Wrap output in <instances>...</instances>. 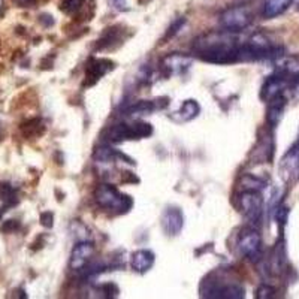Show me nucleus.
I'll list each match as a JSON object with an SVG mask.
<instances>
[{"instance_id": "nucleus-1", "label": "nucleus", "mask_w": 299, "mask_h": 299, "mask_svg": "<svg viewBox=\"0 0 299 299\" xmlns=\"http://www.w3.org/2000/svg\"><path fill=\"white\" fill-rule=\"evenodd\" d=\"M195 50L203 62L214 65H230L241 62V45L229 35L211 33L198 39Z\"/></svg>"}, {"instance_id": "nucleus-2", "label": "nucleus", "mask_w": 299, "mask_h": 299, "mask_svg": "<svg viewBox=\"0 0 299 299\" xmlns=\"http://www.w3.org/2000/svg\"><path fill=\"white\" fill-rule=\"evenodd\" d=\"M200 293L203 298L214 299H241L245 296L244 286L236 281H226L223 278H217L215 274H211L205 278L200 287Z\"/></svg>"}, {"instance_id": "nucleus-3", "label": "nucleus", "mask_w": 299, "mask_h": 299, "mask_svg": "<svg viewBox=\"0 0 299 299\" xmlns=\"http://www.w3.org/2000/svg\"><path fill=\"white\" fill-rule=\"evenodd\" d=\"M283 53L281 47L272 45L271 41L263 33L253 35L245 44L241 45V60H265V59H277Z\"/></svg>"}, {"instance_id": "nucleus-4", "label": "nucleus", "mask_w": 299, "mask_h": 299, "mask_svg": "<svg viewBox=\"0 0 299 299\" xmlns=\"http://www.w3.org/2000/svg\"><path fill=\"white\" fill-rule=\"evenodd\" d=\"M95 199L102 208L115 214H126L133 206L132 198L120 193L118 189L111 184H100L95 190Z\"/></svg>"}, {"instance_id": "nucleus-5", "label": "nucleus", "mask_w": 299, "mask_h": 299, "mask_svg": "<svg viewBox=\"0 0 299 299\" xmlns=\"http://www.w3.org/2000/svg\"><path fill=\"white\" fill-rule=\"evenodd\" d=\"M153 133V127L148 123H133V124H117L108 129L106 139L109 142L118 144L127 139H142L148 138Z\"/></svg>"}, {"instance_id": "nucleus-6", "label": "nucleus", "mask_w": 299, "mask_h": 299, "mask_svg": "<svg viewBox=\"0 0 299 299\" xmlns=\"http://www.w3.org/2000/svg\"><path fill=\"white\" fill-rule=\"evenodd\" d=\"M251 20H253L251 12L245 6L229 8L223 11L220 15V24L227 32H241L250 26Z\"/></svg>"}, {"instance_id": "nucleus-7", "label": "nucleus", "mask_w": 299, "mask_h": 299, "mask_svg": "<svg viewBox=\"0 0 299 299\" xmlns=\"http://www.w3.org/2000/svg\"><path fill=\"white\" fill-rule=\"evenodd\" d=\"M239 253L251 262H259L262 257V236L256 229H244L238 239Z\"/></svg>"}, {"instance_id": "nucleus-8", "label": "nucleus", "mask_w": 299, "mask_h": 299, "mask_svg": "<svg viewBox=\"0 0 299 299\" xmlns=\"http://www.w3.org/2000/svg\"><path fill=\"white\" fill-rule=\"evenodd\" d=\"M242 214L253 223H259L263 214V199L259 190L247 189L239 195Z\"/></svg>"}, {"instance_id": "nucleus-9", "label": "nucleus", "mask_w": 299, "mask_h": 299, "mask_svg": "<svg viewBox=\"0 0 299 299\" xmlns=\"http://www.w3.org/2000/svg\"><path fill=\"white\" fill-rule=\"evenodd\" d=\"M162 227L168 236H177L184 227V214L177 206H169L162 214Z\"/></svg>"}, {"instance_id": "nucleus-10", "label": "nucleus", "mask_w": 299, "mask_h": 299, "mask_svg": "<svg viewBox=\"0 0 299 299\" xmlns=\"http://www.w3.org/2000/svg\"><path fill=\"white\" fill-rule=\"evenodd\" d=\"M93 254H95V245L92 242H87V241L78 242L74 247L72 254H71V260H69L71 269H74V271L84 269L87 266V263L90 262V259L93 257Z\"/></svg>"}, {"instance_id": "nucleus-11", "label": "nucleus", "mask_w": 299, "mask_h": 299, "mask_svg": "<svg viewBox=\"0 0 299 299\" xmlns=\"http://www.w3.org/2000/svg\"><path fill=\"white\" fill-rule=\"evenodd\" d=\"M112 68L114 63L106 59H90L86 68V86L96 84Z\"/></svg>"}, {"instance_id": "nucleus-12", "label": "nucleus", "mask_w": 299, "mask_h": 299, "mask_svg": "<svg viewBox=\"0 0 299 299\" xmlns=\"http://www.w3.org/2000/svg\"><path fill=\"white\" fill-rule=\"evenodd\" d=\"M287 86H289V83H287L283 77H280L278 74L274 72L271 77L266 78V81H265L263 86H262V90H260V98H262V100L269 102V100L274 99L275 96L281 95L283 90H284Z\"/></svg>"}, {"instance_id": "nucleus-13", "label": "nucleus", "mask_w": 299, "mask_h": 299, "mask_svg": "<svg viewBox=\"0 0 299 299\" xmlns=\"http://www.w3.org/2000/svg\"><path fill=\"white\" fill-rule=\"evenodd\" d=\"M154 262H156L154 253L151 250H145V248L136 250L135 253H132V257H130V265H132L133 271H136L139 274L148 272L153 268Z\"/></svg>"}, {"instance_id": "nucleus-14", "label": "nucleus", "mask_w": 299, "mask_h": 299, "mask_svg": "<svg viewBox=\"0 0 299 299\" xmlns=\"http://www.w3.org/2000/svg\"><path fill=\"white\" fill-rule=\"evenodd\" d=\"M268 114H266V121L271 127H275L281 117H283V111H284V106H286V98L281 95L275 96L274 99H271L268 102Z\"/></svg>"}, {"instance_id": "nucleus-15", "label": "nucleus", "mask_w": 299, "mask_h": 299, "mask_svg": "<svg viewBox=\"0 0 299 299\" xmlns=\"http://www.w3.org/2000/svg\"><path fill=\"white\" fill-rule=\"evenodd\" d=\"M162 65L169 74H181L189 69V66L192 65V59L183 54H169L163 59Z\"/></svg>"}, {"instance_id": "nucleus-16", "label": "nucleus", "mask_w": 299, "mask_h": 299, "mask_svg": "<svg viewBox=\"0 0 299 299\" xmlns=\"http://www.w3.org/2000/svg\"><path fill=\"white\" fill-rule=\"evenodd\" d=\"M293 3V0H266L263 5V17L275 18L284 14Z\"/></svg>"}, {"instance_id": "nucleus-17", "label": "nucleus", "mask_w": 299, "mask_h": 299, "mask_svg": "<svg viewBox=\"0 0 299 299\" xmlns=\"http://www.w3.org/2000/svg\"><path fill=\"white\" fill-rule=\"evenodd\" d=\"M200 112V106L196 100L189 99L186 102H183L181 108L175 112V118L178 121H192L195 120Z\"/></svg>"}, {"instance_id": "nucleus-18", "label": "nucleus", "mask_w": 299, "mask_h": 299, "mask_svg": "<svg viewBox=\"0 0 299 299\" xmlns=\"http://www.w3.org/2000/svg\"><path fill=\"white\" fill-rule=\"evenodd\" d=\"M156 109V105L154 102H150V100H141V102H136L135 105H132L130 108H127L126 114L127 115H144V114H150Z\"/></svg>"}, {"instance_id": "nucleus-19", "label": "nucleus", "mask_w": 299, "mask_h": 299, "mask_svg": "<svg viewBox=\"0 0 299 299\" xmlns=\"http://www.w3.org/2000/svg\"><path fill=\"white\" fill-rule=\"evenodd\" d=\"M0 200H3L9 206L15 205L18 202L15 189L11 184H8V183H2V184H0Z\"/></svg>"}, {"instance_id": "nucleus-20", "label": "nucleus", "mask_w": 299, "mask_h": 299, "mask_svg": "<svg viewBox=\"0 0 299 299\" xmlns=\"http://www.w3.org/2000/svg\"><path fill=\"white\" fill-rule=\"evenodd\" d=\"M21 129L27 136H38L44 132V126H42L41 120H38V118H33V120H29L27 123H23Z\"/></svg>"}, {"instance_id": "nucleus-21", "label": "nucleus", "mask_w": 299, "mask_h": 299, "mask_svg": "<svg viewBox=\"0 0 299 299\" xmlns=\"http://www.w3.org/2000/svg\"><path fill=\"white\" fill-rule=\"evenodd\" d=\"M117 39H118V32L115 30V27H112V29H106L105 35L98 41V42H99V44H98V48H99V50H102V48H108V47H111Z\"/></svg>"}, {"instance_id": "nucleus-22", "label": "nucleus", "mask_w": 299, "mask_h": 299, "mask_svg": "<svg viewBox=\"0 0 299 299\" xmlns=\"http://www.w3.org/2000/svg\"><path fill=\"white\" fill-rule=\"evenodd\" d=\"M117 157H121V154L117 153L112 148H108V147L98 148V151L95 153V159L99 160V162H111V160H115Z\"/></svg>"}, {"instance_id": "nucleus-23", "label": "nucleus", "mask_w": 299, "mask_h": 299, "mask_svg": "<svg viewBox=\"0 0 299 299\" xmlns=\"http://www.w3.org/2000/svg\"><path fill=\"white\" fill-rule=\"evenodd\" d=\"M84 0H62L60 9L66 14H75L81 9Z\"/></svg>"}, {"instance_id": "nucleus-24", "label": "nucleus", "mask_w": 299, "mask_h": 299, "mask_svg": "<svg viewBox=\"0 0 299 299\" xmlns=\"http://www.w3.org/2000/svg\"><path fill=\"white\" fill-rule=\"evenodd\" d=\"M275 296V289L269 284H260L257 292H256V298L257 299H269Z\"/></svg>"}, {"instance_id": "nucleus-25", "label": "nucleus", "mask_w": 299, "mask_h": 299, "mask_svg": "<svg viewBox=\"0 0 299 299\" xmlns=\"http://www.w3.org/2000/svg\"><path fill=\"white\" fill-rule=\"evenodd\" d=\"M18 229H20L18 220H6V221H3L2 226H0V232H3V233H12Z\"/></svg>"}, {"instance_id": "nucleus-26", "label": "nucleus", "mask_w": 299, "mask_h": 299, "mask_svg": "<svg viewBox=\"0 0 299 299\" xmlns=\"http://www.w3.org/2000/svg\"><path fill=\"white\" fill-rule=\"evenodd\" d=\"M184 24H186V18H178L177 21H174L172 26L169 27L168 33H166V38H172V36H175Z\"/></svg>"}, {"instance_id": "nucleus-27", "label": "nucleus", "mask_w": 299, "mask_h": 299, "mask_svg": "<svg viewBox=\"0 0 299 299\" xmlns=\"http://www.w3.org/2000/svg\"><path fill=\"white\" fill-rule=\"evenodd\" d=\"M53 220H54L53 212L47 211V212H42V214H41V224H42V226H45V227H53Z\"/></svg>"}, {"instance_id": "nucleus-28", "label": "nucleus", "mask_w": 299, "mask_h": 299, "mask_svg": "<svg viewBox=\"0 0 299 299\" xmlns=\"http://www.w3.org/2000/svg\"><path fill=\"white\" fill-rule=\"evenodd\" d=\"M111 3H112L114 8L118 9V11H127V9H129L127 0H111Z\"/></svg>"}, {"instance_id": "nucleus-29", "label": "nucleus", "mask_w": 299, "mask_h": 299, "mask_svg": "<svg viewBox=\"0 0 299 299\" xmlns=\"http://www.w3.org/2000/svg\"><path fill=\"white\" fill-rule=\"evenodd\" d=\"M2 214H3V212H2V211H0V218H2Z\"/></svg>"}]
</instances>
